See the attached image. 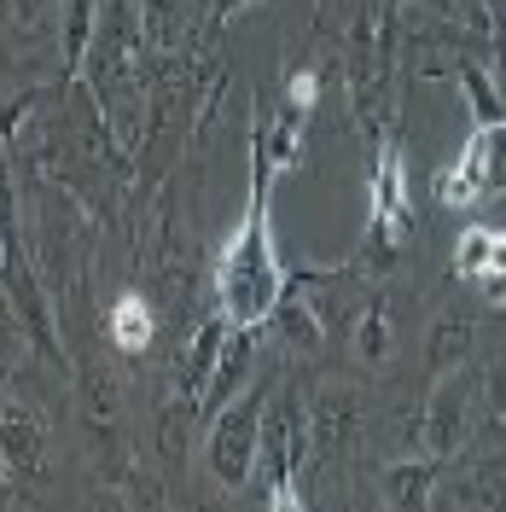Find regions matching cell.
<instances>
[{"instance_id": "obj_5", "label": "cell", "mask_w": 506, "mask_h": 512, "mask_svg": "<svg viewBox=\"0 0 506 512\" xmlns=\"http://www.w3.org/2000/svg\"><path fill=\"white\" fill-rule=\"evenodd\" d=\"M489 192H506V123H472L454 163L437 175V204L443 210H472Z\"/></svg>"}, {"instance_id": "obj_8", "label": "cell", "mask_w": 506, "mask_h": 512, "mask_svg": "<svg viewBox=\"0 0 506 512\" xmlns=\"http://www.w3.org/2000/svg\"><path fill=\"white\" fill-rule=\"evenodd\" d=\"M227 338H233V320L222 309H210V315L192 326L187 350L175 355V373H169V396H175V414H204V390L216 379V361H222Z\"/></svg>"}, {"instance_id": "obj_4", "label": "cell", "mask_w": 506, "mask_h": 512, "mask_svg": "<svg viewBox=\"0 0 506 512\" xmlns=\"http://www.w3.org/2000/svg\"><path fill=\"white\" fill-rule=\"evenodd\" d=\"M274 379H256L251 390H239L222 414H210V431H204V466L222 489H245L256 478V460H262V419H268V402H274Z\"/></svg>"}, {"instance_id": "obj_2", "label": "cell", "mask_w": 506, "mask_h": 512, "mask_svg": "<svg viewBox=\"0 0 506 512\" xmlns=\"http://www.w3.org/2000/svg\"><path fill=\"white\" fill-rule=\"evenodd\" d=\"M413 233V198H408V158H402V134L384 128L373 140V187H367V233L355 245V274H373L384 280L402 251H408Z\"/></svg>"}, {"instance_id": "obj_12", "label": "cell", "mask_w": 506, "mask_h": 512, "mask_svg": "<svg viewBox=\"0 0 506 512\" xmlns=\"http://www.w3.org/2000/svg\"><path fill=\"white\" fill-rule=\"evenodd\" d=\"M268 326L285 338V350H291V355H315L320 344H326V315H320V297H309L303 286H291L280 303H274Z\"/></svg>"}, {"instance_id": "obj_21", "label": "cell", "mask_w": 506, "mask_h": 512, "mask_svg": "<svg viewBox=\"0 0 506 512\" xmlns=\"http://www.w3.org/2000/svg\"><path fill=\"white\" fill-rule=\"evenodd\" d=\"M489 419L506 431V355L489 367Z\"/></svg>"}, {"instance_id": "obj_13", "label": "cell", "mask_w": 506, "mask_h": 512, "mask_svg": "<svg viewBox=\"0 0 506 512\" xmlns=\"http://www.w3.org/2000/svg\"><path fill=\"white\" fill-rule=\"evenodd\" d=\"M105 338L117 355H146L158 344V309L140 297V291H123L111 309H105Z\"/></svg>"}, {"instance_id": "obj_17", "label": "cell", "mask_w": 506, "mask_h": 512, "mask_svg": "<svg viewBox=\"0 0 506 512\" xmlns=\"http://www.w3.org/2000/svg\"><path fill=\"white\" fill-rule=\"evenodd\" d=\"M355 350H361V367H390V355H396V326H390V303L373 297V303H361V315H355Z\"/></svg>"}, {"instance_id": "obj_22", "label": "cell", "mask_w": 506, "mask_h": 512, "mask_svg": "<svg viewBox=\"0 0 506 512\" xmlns=\"http://www.w3.org/2000/svg\"><path fill=\"white\" fill-rule=\"evenodd\" d=\"M239 6H251V0H210V24H204V41H216V35L233 24V12Z\"/></svg>"}, {"instance_id": "obj_18", "label": "cell", "mask_w": 506, "mask_h": 512, "mask_svg": "<svg viewBox=\"0 0 506 512\" xmlns=\"http://www.w3.org/2000/svg\"><path fill=\"white\" fill-rule=\"evenodd\" d=\"M495 239H501V227H489V222L466 227V233L454 239V280L477 286V280H483V268H489V256H495Z\"/></svg>"}, {"instance_id": "obj_15", "label": "cell", "mask_w": 506, "mask_h": 512, "mask_svg": "<svg viewBox=\"0 0 506 512\" xmlns=\"http://www.w3.org/2000/svg\"><path fill=\"white\" fill-rule=\"evenodd\" d=\"M437 483H443V460L437 454H413V460H396L384 472V507H437Z\"/></svg>"}, {"instance_id": "obj_19", "label": "cell", "mask_w": 506, "mask_h": 512, "mask_svg": "<svg viewBox=\"0 0 506 512\" xmlns=\"http://www.w3.org/2000/svg\"><path fill=\"white\" fill-rule=\"evenodd\" d=\"M477 297L489 303V309H506V227L501 239H495V256H489V268H483V280H477Z\"/></svg>"}, {"instance_id": "obj_14", "label": "cell", "mask_w": 506, "mask_h": 512, "mask_svg": "<svg viewBox=\"0 0 506 512\" xmlns=\"http://www.w3.org/2000/svg\"><path fill=\"white\" fill-rule=\"evenodd\" d=\"M477 350V320L472 315H437V326L425 332V379L437 384L454 367H466Z\"/></svg>"}, {"instance_id": "obj_3", "label": "cell", "mask_w": 506, "mask_h": 512, "mask_svg": "<svg viewBox=\"0 0 506 512\" xmlns=\"http://www.w3.org/2000/svg\"><path fill=\"white\" fill-rule=\"evenodd\" d=\"M309 454H315L309 396L297 384H280L274 402H268V419H262V460H256V472L268 478V507L274 512L309 507V495L297 489V472L309 466Z\"/></svg>"}, {"instance_id": "obj_1", "label": "cell", "mask_w": 506, "mask_h": 512, "mask_svg": "<svg viewBox=\"0 0 506 512\" xmlns=\"http://www.w3.org/2000/svg\"><path fill=\"white\" fill-rule=\"evenodd\" d=\"M274 158L268 140L251 123V198L245 216L227 233V245L216 251V303L233 326H268L274 303L291 291V268L274 251V216H268V192H274Z\"/></svg>"}, {"instance_id": "obj_20", "label": "cell", "mask_w": 506, "mask_h": 512, "mask_svg": "<svg viewBox=\"0 0 506 512\" xmlns=\"http://www.w3.org/2000/svg\"><path fill=\"white\" fill-rule=\"evenodd\" d=\"M280 99H285V105H297L303 117H315V111H320V70H309V64H303V70H291Z\"/></svg>"}, {"instance_id": "obj_16", "label": "cell", "mask_w": 506, "mask_h": 512, "mask_svg": "<svg viewBox=\"0 0 506 512\" xmlns=\"http://www.w3.org/2000/svg\"><path fill=\"white\" fill-rule=\"evenodd\" d=\"M99 6L105 0H64V24H59V88L82 76V64L94 53L99 35Z\"/></svg>"}, {"instance_id": "obj_7", "label": "cell", "mask_w": 506, "mask_h": 512, "mask_svg": "<svg viewBox=\"0 0 506 512\" xmlns=\"http://www.w3.org/2000/svg\"><path fill=\"white\" fill-rule=\"evenodd\" d=\"M472 408H477V373L454 367L448 379L431 384V402H425V419H419V448L437 454V460H454L466 448V431H472Z\"/></svg>"}, {"instance_id": "obj_9", "label": "cell", "mask_w": 506, "mask_h": 512, "mask_svg": "<svg viewBox=\"0 0 506 512\" xmlns=\"http://www.w3.org/2000/svg\"><path fill=\"white\" fill-rule=\"evenodd\" d=\"M309 425H315V460L326 466H344V454L355 448V431H361V402L344 384H320L309 396Z\"/></svg>"}, {"instance_id": "obj_11", "label": "cell", "mask_w": 506, "mask_h": 512, "mask_svg": "<svg viewBox=\"0 0 506 512\" xmlns=\"http://www.w3.org/2000/svg\"><path fill=\"white\" fill-rule=\"evenodd\" d=\"M256 344H262V326H233V338H227L222 361H216V379L204 390V414H222L227 402L251 384L256 373Z\"/></svg>"}, {"instance_id": "obj_6", "label": "cell", "mask_w": 506, "mask_h": 512, "mask_svg": "<svg viewBox=\"0 0 506 512\" xmlns=\"http://www.w3.org/2000/svg\"><path fill=\"white\" fill-rule=\"evenodd\" d=\"M6 256H0V280H6V303H12V320L30 332L35 355L47 361V367H64V350H59V320H53V303H47V291L35 280L30 268V251H24V239H18V222H6Z\"/></svg>"}, {"instance_id": "obj_10", "label": "cell", "mask_w": 506, "mask_h": 512, "mask_svg": "<svg viewBox=\"0 0 506 512\" xmlns=\"http://www.w3.org/2000/svg\"><path fill=\"white\" fill-rule=\"evenodd\" d=\"M0 437H6V483L35 478L41 472V448H47V425L24 396H6L0 408Z\"/></svg>"}]
</instances>
